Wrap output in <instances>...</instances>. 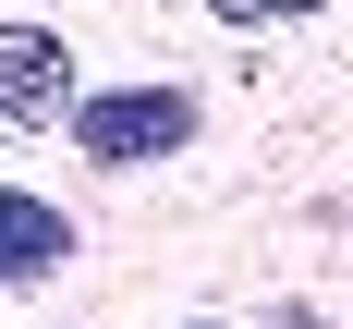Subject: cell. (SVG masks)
Returning a JSON list of instances; mask_svg holds the SVG:
<instances>
[{
	"mask_svg": "<svg viewBox=\"0 0 353 329\" xmlns=\"http://www.w3.org/2000/svg\"><path fill=\"white\" fill-rule=\"evenodd\" d=\"M195 134V98L183 86H98V98H73V146L85 159H159V146H183Z\"/></svg>",
	"mask_w": 353,
	"mask_h": 329,
	"instance_id": "obj_1",
	"label": "cell"
},
{
	"mask_svg": "<svg viewBox=\"0 0 353 329\" xmlns=\"http://www.w3.org/2000/svg\"><path fill=\"white\" fill-rule=\"evenodd\" d=\"M85 98L73 86V49L49 25H0V134H37V122H61Z\"/></svg>",
	"mask_w": 353,
	"mask_h": 329,
	"instance_id": "obj_2",
	"label": "cell"
},
{
	"mask_svg": "<svg viewBox=\"0 0 353 329\" xmlns=\"http://www.w3.org/2000/svg\"><path fill=\"white\" fill-rule=\"evenodd\" d=\"M61 256H73L61 195H25V183H0V281H49Z\"/></svg>",
	"mask_w": 353,
	"mask_h": 329,
	"instance_id": "obj_3",
	"label": "cell"
},
{
	"mask_svg": "<svg viewBox=\"0 0 353 329\" xmlns=\"http://www.w3.org/2000/svg\"><path fill=\"white\" fill-rule=\"evenodd\" d=\"M232 25H292V12H317V0H219Z\"/></svg>",
	"mask_w": 353,
	"mask_h": 329,
	"instance_id": "obj_4",
	"label": "cell"
}]
</instances>
